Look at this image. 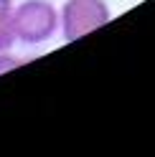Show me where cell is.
I'll return each instance as SVG.
<instances>
[{
    "instance_id": "cell-1",
    "label": "cell",
    "mask_w": 155,
    "mask_h": 157,
    "mask_svg": "<svg viewBox=\"0 0 155 157\" xmlns=\"http://www.w3.org/2000/svg\"><path fill=\"white\" fill-rule=\"evenodd\" d=\"M15 43L43 46L59 36V8L51 0H21L13 8Z\"/></svg>"
},
{
    "instance_id": "cell-2",
    "label": "cell",
    "mask_w": 155,
    "mask_h": 157,
    "mask_svg": "<svg viewBox=\"0 0 155 157\" xmlns=\"http://www.w3.org/2000/svg\"><path fill=\"white\" fill-rule=\"evenodd\" d=\"M109 21L112 8L107 0H64L59 8V36L66 43H74Z\"/></svg>"
},
{
    "instance_id": "cell-3",
    "label": "cell",
    "mask_w": 155,
    "mask_h": 157,
    "mask_svg": "<svg viewBox=\"0 0 155 157\" xmlns=\"http://www.w3.org/2000/svg\"><path fill=\"white\" fill-rule=\"evenodd\" d=\"M13 0H0V51L15 46V33H13Z\"/></svg>"
},
{
    "instance_id": "cell-4",
    "label": "cell",
    "mask_w": 155,
    "mask_h": 157,
    "mask_svg": "<svg viewBox=\"0 0 155 157\" xmlns=\"http://www.w3.org/2000/svg\"><path fill=\"white\" fill-rule=\"evenodd\" d=\"M26 61L21 56H15L13 53V48H8V51H0V76H3L5 71H13V68H18V66H23Z\"/></svg>"
}]
</instances>
